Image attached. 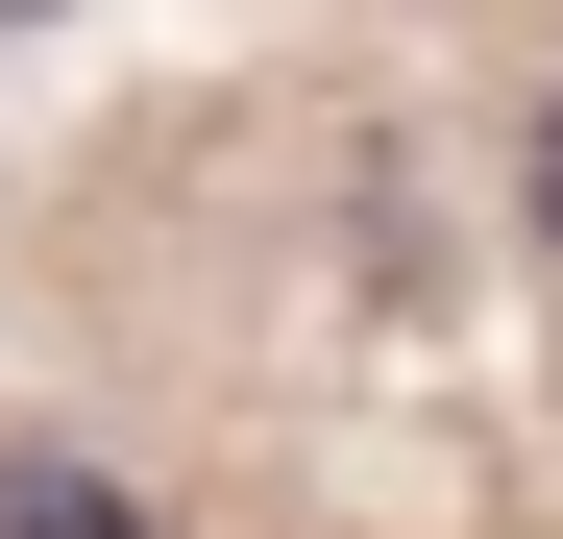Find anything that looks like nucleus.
<instances>
[{
    "mask_svg": "<svg viewBox=\"0 0 563 539\" xmlns=\"http://www.w3.org/2000/svg\"><path fill=\"white\" fill-rule=\"evenodd\" d=\"M515 197H539V245H563V99H539V147H515Z\"/></svg>",
    "mask_w": 563,
    "mask_h": 539,
    "instance_id": "2",
    "label": "nucleus"
},
{
    "mask_svg": "<svg viewBox=\"0 0 563 539\" xmlns=\"http://www.w3.org/2000/svg\"><path fill=\"white\" fill-rule=\"evenodd\" d=\"M0 539H147V491H99V466H0Z\"/></svg>",
    "mask_w": 563,
    "mask_h": 539,
    "instance_id": "1",
    "label": "nucleus"
}]
</instances>
